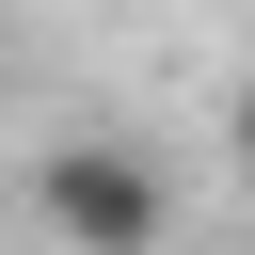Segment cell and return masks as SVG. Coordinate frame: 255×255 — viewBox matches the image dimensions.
<instances>
[{"label": "cell", "mask_w": 255, "mask_h": 255, "mask_svg": "<svg viewBox=\"0 0 255 255\" xmlns=\"http://www.w3.org/2000/svg\"><path fill=\"white\" fill-rule=\"evenodd\" d=\"M32 207H48V239L64 255H159L175 239V175L143 159V143H48V175H32Z\"/></svg>", "instance_id": "6da1fadb"}, {"label": "cell", "mask_w": 255, "mask_h": 255, "mask_svg": "<svg viewBox=\"0 0 255 255\" xmlns=\"http://www.w3.org/2000/svg\"><path fill=\"white\" fill-rule=\"evenodd\" d=\"M239 175H255V96H239Z\"/></svg>", "instance_id": "7a4b0ae2"}]
</instances>
